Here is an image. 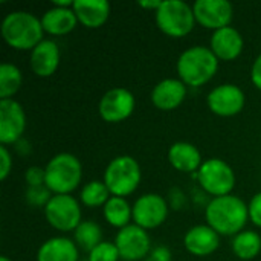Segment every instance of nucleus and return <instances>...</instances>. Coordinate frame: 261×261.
<instances>
[{
	"label": "nucleus",
	"mask_w": 261,
	"mask_h": 261,
	"mask_svg": "<svg viewBox=\"0 0 261 261\" xmlns=\"http://www.w3.org/2000/svg\"><path fill=\"white\" fill-rule=\"evenodd\" d=\"M205 220L220 237H236L249 222L248 203L234 194L214 197L205 205Z\"/></svg>",
	"instance_id": "nucleus-1"
},
{
	"label": "nucleus",
	"mask_w": 261,
	"mask_h": 261,
	"mask_svg": "<svg viewBox=\"0 0 261 261\" xmlns=\"http://www.w3.org/2000/svg\"><path fill=\"white\" fill-rule=\"evenodd\" d=\"M0 32L3 41L14 50H32L44 38L41 18L29 11L9 12L2 24Z\"/></svg>",
	"instance_id": "nucleus-2"
},
{
	"label": "nucleus",
	"mask_w": 261,
	"mask_h": 261,
	"mask_svg": "<svg viewBox=\"0 0 261 261\" xmlns=\"http://www.w3.org/2000/svg\"><path fill=\"white\" fill-rule=\"evenodd\" d=\"M219 64L220 61L208 46L196 44L179 55L176 61L177 78L187 87H202L216 76Z\"/></svg>",
	"instance_id": "nucleus-3"
},
{
	"label": "nucleus",
	"mask_w": 261,
	"mask_h": 261,
	"mask_svg": "<svg viewBox=\"0 0 261 261\" xmlns=\"http://www.w3.org/2000/svg\"><path fill=\"white\" fill-rule=\"evenodd\" d=\"M46 188L52 194H72L83 180V165L72 153H58L44 167Z\"/></svg>",
	"instance_id": "nucleus-4"
},
{
	"label": "nucleus",
	"mask_w": 261,
	"mask_h": 261,
	"mask_svg": "<svg viewBox=\"0 0 261 261\" xmlns=\"http://www.w3.org/2000/svg\"><path fill=\"white\" fill-rule=\"evenodd\" d=\"M142 170L139 162L130 154H119L113 158L102 174V182L109 188L112 196L128 197L141 185Z\"/></svg>",
	"instance_id": "nucleus-5"
},
{
	"label": "nucleus",
	"mask_w": 261,
	"mask_h": 261,
	"mask_svg": "<svg viewBox=\"0 0 261 261\" xmlns=\"http://www.w3.org/2000/svg\"><path fill=\"white\" fill-rule=\"evenodd\" d=\"M194 177L197 179L200 190L213 199L232 194L237 180L234 168L220 158H210L203 161Z\"/></svg>",
	"instance_id": "nucleus-6"
},
{
	"label": "nucleus",
	"mask_w": 261,
	"mask_h": 261,
	"mask_svg": "<svg viewBox=\"0 0 261 261\" xmlns=\"http://www.w3.org/2000/svg\"><path fill=\"white\" fill-rule=\"evenodd\" d=\"M154 20L159 31L171 38L187 37L196 26L193 6L180 0H162Z\"/></svg>",
	"instance_id": "nucleus-7"
},
{
	"label": "nucleus",
	"mask_w": 261,
	"mask_h": 261,
	"mask_svg": "<svg viewBox=\"0 0 261 261\" xmlns=\"http://www.w3.org/2000/svg\"><path fill=\"white\" fill-rule=\"evenodd\" d=\"M43 213L49 226L60 232H73L83 222L81 202L72 194H54Z\"/></svg>",
	"instance_id": "nucleus-8"
},
{
	"label": "nucleus",
	"mask_w": 261,
	"mask_h": 261,
	"mask_svg": "<svg viewBox=\"0 0 261 261\" xmlns=\"http://www.w3.org/2000/svg\"><path fill=\"white\" fill-rule=\"evenodd\" d=\"M168 202L158 193H145L133 203V223L145 231L162 226L168 219Z\"/></svg>",
	"instance_id": "nucleus-9"
},
{
	"label": "nucleus",
	"mask_w": 261,
	"mask_h": 261,
	"mask_svg": "<svg viewBox=\"0 0 261 261\" xmlns=\"http://www.w3.org/2000/svg\"><path fill=\"white\" fill-rule=\"evenodd\" d=\"M206 106L220 118H232L243 112L246 106V93L240 86L225 83L210 90Z\"/></svg>",
	"instance_id": "nucleus-10"
},
{
	"label": "nucleus",
	"mask_w": 261,
	"mask_h": 261,
	"mask_svg": "<svg viewBox=\"0 0 261 261\" xmlns=\"http://www.w3.org/2000/svg\"><path fill=\"white\" fill-rule=\"evenodd\" d=\"M135 107L136 98L128 89L113 87L101 96L98 102V113L102 121L119 124L133 115Z\"/></svg>",
	"instance_id": "nucleus-11"
},
{
	"label": "nucleus",
	"mask_w": 261,
	"mask_h": 261,
	"mask_svg": "<svg viewBox=\"0 0 261 261\" xmlns=\"http://www.w3.org/2000/svg\"><path fill=\"white\" fill-rule=\"evenodd\" d=\"M113 243L119 251L121 260L124 261H141L151 252V239L148 231L135 223L119 229Z\"/></svg>",
	"instance_id": "nucleus-12"
},
{
	"label": "nucleus",
	"mask_w": 261,
	"mask_h": 261,
	"mask_svg": "<svg viewBox=\"0 0 261 261\" xmlns=\"http://www.w3.org/2000/svg\"><path fill=\"white\" fill-rule=\"evenodd\" d=\"M26 130V113L23 106L12 99H0V144L15 145L23 139Z\"/></svg>",
	"instance_id": "nucleus-13"
},
{
	"label": "nucleus",
	"mask_w": 261,
	"mask_h": 261,
	"mask_svg": "<svg viewBox=\"0 0 261 261\" xmlns=\"http://www.w3.org/2000/svg\"><path fill=\"white\" fill-rule=\"evenodd\" d=\"M193 12L196 23L213 32L231 26L234 18V6L228 0H197Z\"/></svg>",
	"instance_id": "nucleus-14"
},
{
	"label": "nucleus",
	"mask_w": 261,
	"mask_h": 261,
	"mask_svg": "<svg viewBox=\"0 0 261 261\" xmlns=\"http://www.w3.org/2000/svg\"><path fill=\"white\" fill-rule=\"evenodd\" d=\"M61 61V50L57 41L44 38L38 46L31 50L29 55V66L35 76L38 78H49L52 76Z\"/></svg>",
	"instance_id": "nucleus-15"
},
{
	"label": "nucleus",
	"mask_w": 261,
	"mask_h": 261,
	"mask_svg": "<svg viewBox=\"0 0 261 261\" xmlns=\"http://www.w3.org/2000/svg\"><path fill=\"white\" fill-rule=\"evenodd\" d=\"M210 49L219 61H234L242 55L245 49V38L239 29L228 26L213 32Z\"/></svg>",
	"instance_id": "nucleus-16"
},
{
	"label": "nucleus",
	"mask_w": 261,
	"mask_h": 261,
	"mask_svg": "<svg viewBox=\"0 0 261 261\" xmlns=\"http://www.w3.org/2000/svg\"><path fill=\"white\" fill-rule=\"evenodd\" d=\"M188 93V87L179 78H165L151 90V102L158 110L173 112L182 106Z\"/></svg>",
	"instance_id": "nucleus-17"
},
{
	"label": "nucleus",
	"mask_w": 261,
	"mask_h": 261,
	"mask_svg": "<svg viewBox=\"0 0 261 261\" xmlns=\"http://www.w3.org/2000/svg\"><path fill=\"white\" fill-rule=\"evenodd\" d=\"M184 248L194 257H208L220 248V236L208 225H196L185 232Z\"/></svg>",
	"instance_id": "nucleus-18"
},
{
	"label": "nucleus",
	"mask_w": 261,
	"mask_h": 261,
	"mask_svg": "<svg viewBox=\"0 0 261 261\" xmlns=\"http://www.w3.org/2000/svg\"><path fill=\"white\" fill-rule=\"evenodd\" d=\"M168 162L170 165L179 171V173H185V174H196L199 171V168L203 164V158L200 150L187 141H177L174 142L167 153Z\"/></svg>",
	"instance_id": "nucleus-19"
},
{
	"label": "nucleus",
	"mask_w": 261,
	"mask_h": 261,
	"mask_svg": "<svg viewBox=\"0 0 261 261\" xmlns=\"http://www.w3.org/2000/svg\"><path fill=\"white\" fill-rule=\"evenodd\" d=\"M73 11L80 24L87 29H98L110 18L112 6L107 0H75Z\"/></svg>",
	"instance_id": "nucleus-20"
},
{
	"label": "nucleus",
	"mask_w": 261,
	"mask_h": 261,
	"mask_svg": "<svg viewBox=\"0 0 261 261\" xmlns=\"http://www.w3.org/2000/svg\"><path fill=\"white\" fill-rule=\"evenodd\" d=\"M37 261H80V248L69 237H50L40 245Z\"/></svg>",
	"instance_id": "nucleus-21"
},
{
	"label": "nucleus",
	"mask_w": 261,
	"mask_h": 261,
	"mask_svg": "<svg viewBox=\"0 0 261 261\" xmlns=\"http://www.w3.org/2000/svg\"><path fill=\"white\" fill-rule=\"evenodd\" d=\"M41 24L44 34H49L52 37H63L70 34L80 23L73 8L52 6L41 15Z\"/></svg>",
	"instance_id": "nucleus-22"
},
{
	"label": "nucleus",
	"mask_w": 261,
	"mask_h": 261,
	"mask_svg": "<svg viewBox=\"0 0 261 261\" xmlns=\"http://www.w3.org/2000/svg\"><path fill=\"white\" fill-rule=\"evenodd\" d=\"M102 217L110 226L119 231L133 223V205L124 197L112 196L102 208Z\"/></svg>",
	"instance_id": "nucleus-23"
},
{
	"label": "nucleus",
	"mask_w": 261,
	"mask_h": 261,
	"mask_svg": "<svg viewBox=\"0 0 261 261\" xmlns=\"http://www.w3.org/2000/svg\"><path fill=\"white\" fill-rule=\"evenodd\" d=\"M231 249L239 260H255L261 254V236L252 229H245L232 237Z\"/></svg>",
	"instance_id": "nucleus-24"
},
{
	"label": "nucleus",
	"mask_w": 261,
	"mask_h": 261,
	"mask_svg": "<svg viewBox=\"0 0 261 261\" xmlns=\"http://www.w3.org/2000/svg\"><path fill=\"white\" fill-rule=\"evenodd\" d=\"M112 197L109 188L102 180H89L84 184V187L80 191V202L83 206L95 210V208H104V205Z\"/></svg>",
	"instance_id": "nucleus-25"
},
{
	"label": "nucleus",
	"mask_w": 261,
	"mask_h": 261,
	"mask_svg": "<svg viewBox=\"0 0 261 261\" xmlns=\"http://www.w3.org/2000/svg\"><path fill=\"white\" fill-rule=\"evenodd\" d=\"M73 242L80 249L89 254L93 248H96L101 242H104L102 229L93 220H83L80 226L73 231Z\"/></svg>",
	"instance_id": "nucleus-26"
},
{
	"label": "nucleus",
	"mask_w": 261,
	"mask_h": 261,
	"mask_svg": "<svg viewBox=\"0 0 261 261\" xmlns=\"http://www.w3.org/2000/svg\"><path fill=\"white\" fill-rule=\"evenodd\" d=\"M23 84L21 70L12 63L0 66V99H12Z\"/></svg>",
	"instance_id": "nucleus-27"
},
{
	"label": "nucleus",
	"mask_w": 261,
	"mask_h": 261,
	"mask_svg": "<svg viewBox=\"0 0 261 261\" xmlns=\"http://www.w3.org/2000/svg\"><path fill=\"white\" fill-rule=\"evenodd\" d=\"M121 255L115 243L110 242H101L96 248H93L89 255L87 261H119Z\"/></svg>",
	"instance_id": "nucleus-28"
},
{
	"label": "nucleus",
	"mask_w": 261,
	"mask_h": 261,
	"mask_svg": "<svg viewBox=\"0 0 261 261\" xmlns=\"http://www.w3.org/2000/svg\"><path fill=\"white\" fill-rule=\"evenodd\" d=\"M54 194L46 188V185L43 187H28L26 193H24V199L28 202V205H31L32 208H43L47 205V202L50 200Z\"/></svg>",
	"instance_id": "nucleus-29"
},
{
	"label": "nucleus",
	"mask_w": 261,
	"mask_h": 261,
	"mask_svg": "<svg viewBox=\"0 0 261 261\" xmlns=\"http://www.w3.org/2000/svg\"><path fill=\"white\" fill-rule=\"evenodd\" d=\"M167 202H168L170 210H173V211H182V210H185V208L188 206V203H190L188 196H187L180 188H177V187H173V188L168 191V199H167Z\"/></svg>",
	"instance_id": "nucleus-30"
},
{
	"label": "nucleus",
	"mask_w": 261,
	"mask_h": 261,
	"mask_svg": "<svg viewBox=\"0 0 261 261\" xmlns=\"http://www.w3.org/2000/svg\"><path fill=\"white\" fill-rule=\"evenodd\" d=\"M24 182L28 187H43L46 185V171L41 167H29L24 173Z\"/></svg>",
	"instance_id": "nucleus-31"
},
{
	"label": "nucleus",
	"mask_w": 261,
	"mask_h": 261,
	"mask_svg": "<svg viewBox=\"0 0 261 261\" xmlns=\"http://www.w3.org/2000/svg\"><path fill=\"white\" fill-rule=\"evenodd\" d=\"M248 211H249V222L261 229V191L255 193L249 203H248Z\"/></svg>",
	"instance_id": "nucleus-32"
},
{
	"label": "nucleus",
	"mask_w": 261,
	"mask_h": 261,
	"mask_svg": "<svg viewBox=\"0 0 261 261\" xmlns=\"http://www.w3.org/2000/svg\"><path fill=\"white\" fill-rule=\"evenodd\" d=\"M12 171V154L6 145L0 147V179L6 180Z\"/></svg>",
	"instance_id": "nucleus-33"
},
{
	"label": "nucleus",
	"mask_w": 261,
	"mask_h": 261,
	"mask_svg": "<svg viewBox=\"0 0 261 261\" xmlns=\"http://www.w3.org/2000/svg\"><path fill=\"white\" fill-rule=\"evenodd\" d=\"M251 83L255 89H258L261 92V52L255 57L252 66H251Z\"/></svg>",
	"instance_id": "nucleus-34"
},
{
	"label": "nucleus",
	"mask_w": 261,
	"mask_h": 261,
	"mask_svg": "<svg viewBox=\"0 0 261 261\" xmlns=\"http://www.w3.org/2000/svg\"><path fill=\"white\" fill-rule=\"evenodd\" d=\"M150 260L148 261H171L173 260V254L167 246H158L154 249H151L150 252Z\"/></svg>",
	"instance_id": "nucleus-35"
},
{
	"label": "nucleus",
	"mask_w": 261,
	"mask_h": 261,
	"mask_svg": "<svg viewBox=\"0 0 261 261\" xmlns=\"http://www.w3.org/2000/svg\"><path fill=\"white\" fill-rule=\"evenodd\" d=\"M161 5H162V0H142V2H139V6L141 8H144V9H150V11H153V12H156L159 8H161Z\"/></svg>",
	"instance_id": "nucleus-36"
},
{
	"label": "nucleus",
	"mask_w": 261,
	"mask_h": 261,
	"mask_svg": "<svg viewBox=\"0 0 261 261\" xmlns=\"http://www.w3.org/2000/svg\"><path fill=\"white\" fill-rule=\"evenodd\" d=\"M75 0H55L52 2V6H58V8H73Z\"/></svg>",
	"instance_id": "nucleus-37"
},
{
	"label": "nucleus",
	"mask_w": 261,
	"mask_h": 261,
	"mask_svg": "<svg viewBox=\"0 0 261 261\" xmlns=\"http://www.w3.org/2000/svg\"><path fill=\"white\" fill-rule=\"evenodd\" d=\"M0 261H12V260H11L9 257H6V255H2V257H0Z\"/></svg>",
	"instance_id": "nucleus-38"
}]
</instances>
